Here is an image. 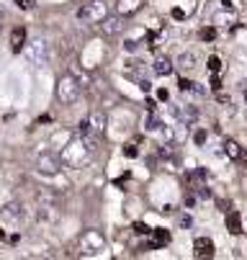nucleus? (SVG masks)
Segmentation results:
<instances>
[{"label":"nucleus","instance_id":"1","mask_svg":"<svg viewBox=\"0 0 247 260\" xmlns=\"http://www.w3.org/2000/svg\"><path fill=\"white\" fill-rule=\"evenodd\" d=\"M88 157H90V150L85 147V142L80 137L67 139V144L62 147V155H59L62 165H67V168H83L88 162Z\"/></svg>","mask_w":247,"mask_h":260},{"label":"nucleus","instance_id":"2","mask_svg":"<svg viewBox=\"0 0 247 260\" xmlns=\"http://www.w3.org/2000/svg\"><path fill=\"white\" fill-rule=\"evenodd\" d=\"M57 98L62 103H67V106L75 103L80 98V83H78L75 75H62L59 78V83H57Z\"/></svg>","mask_w":247,"mask_h":260},{"label":"nucleus","instance_id":"3","mask_svg":"<svg viewBox=\"0 0 247 260\" xmlns=\"http://www.w3.org/2000/svg\"><path fill=\"white\" fill-rule=\"evenodd\" d=\"M78 18L90 21V23H100L103 18H109V3H105V0H88V3L80 8Z\"/></svg>","mask_w":247,"mask_h":260},{"label":"nucleus","instance_id":"4","mask_svg":"<svg viewBox=\"0 0 247 260\" xmlns=\"http://www.w3.org/2000/svg\"><path fill=\"white\" fill-rule=\"evenodd\" d=\"M26 59L33 64V67H44L49 62V47L44 39H31L26 44Z\"/></svg>","mask_w":247,"mask_h":260},{"label":"nucleus","instance_id":"5","mask_svg":"<svg viewBox=\"0 0 247 260\" xmlns=\"http://www.w3.org/2000/svg\"><path fill=\"white\" fill-rule=\"evenodd\" d=\"M103 247H105V237L98 230H85L80 235V250H83V255H98Z\"/></svg>","mask_w":247,"mask_h":260},{"label":"nucleus","instance_id":"6","mask_svg":"<svg viewBox=\"0 0 247 260\" xmlns=\"http://www.w3.org/2000/svg\"><path fill=\"white\" fill-rule=\"evenodd\" d=\"M59 170H62L59 155H54V152H42V155L37 157V173H39V175L54 178V175H59Z\"/></svg>","mask_w":247,"mask_h":260},{"label":"nucleus","instance_id":"7","mask_svg":"<svg viewBox=\"0 0 247 260\" xmlns=\"http://www.w3.org/2000/svg\"><path fill=\"white\" fill-rule=\"evenodd\" d=\"M23 216H26V211H23L21 201H8L3 209H0V219H3L6 224H21Z\"/></svg>","mask_w":247,"mask_h":260},{"label":"nucleus","instance_id":"8","mask_svg":"<svg viewBox=\"0 0 247 260\" xmlns=\"http://www.w3.org/2000/svg\"><path fill=\"white\" fill-rule=\"evenodd\" d=\"M105 126H109V119H105L103 111H93V114L88 116V129H90V134L103 137V134H105Z\"/></svg>","mask_w":247,"mask_h":260},{"label":"nucleus","instance_id":"9","mask_svg":"<svg viewBox=\"0 0 247 260\" xmlns=\"http://www.w3.org/2000/svg\"><path fill=\"white\" fill-rule=\"evenodd\" d=\"M145 6V0H116V16L126 18V16H134L139 13Z\"/></svg>","mask_w":247,"mask_h":260},{"label":"nucleus","instance_id":"10","mask_svg":"<svg viewBox=\"0 0 247 260\" xmlns=\"http://www.w3.org/2000/svg\"><path fill=\"white\" fill-rule=\"evenodd\" d=\"M152 70H155V75H170L172 72V59L170 57H165V54H157L155 57V62H152Z\"/></svg>","mask_w":247,"mask_h":260},{"label":"nucleus","instance_id":"11","mask_svg":"<svg viewBox=\"0 0 247 260\" xmlns=\"http://www.w3.org/2000/svg\"><path fill=\"white\" fill-rule=\"evenodd\" d=\"M193 250H196V255L208 257V255H214V242H211V237H196L193 240Z\"/></svg>","mask_w":247,"mask_h":260},{"label":"nucleus","instance_id":"12","mask_svg":"<svg viewBox=\"0 0 247 260\" xmlns=\"http://www.w3.org/2000/svg\"><path fill=\"white\" fill-rule=\"evenodd\" d=\"M227 155H229V160H234V162H247L244 147H242L239 142H234V139H229V142H227Z\"/></svg>","mask_w":247,"mask_h":260},{"label":"nucleus","instance_id":"13","mask_svg":"<svg viewBox=\"0 0 247 260\" xmlns=\"http://www.w3.org/2000/svg\"><path fill=\"white\" fill-rule=\"evenodd\" d=\"M175 64H178L183 72L196 70V52H183V54H178V57H175Z\"/></svg>","mask_w":247,"mask_h":260},{"label":"nucleus","instance_id":"14","mask_svg":"<svg viewBox=\"0 0 247 260\" xmlns=\"http://www.w3.org/2000/svg\"><path fill=\"white\" fill-rule=\"evenodd\" d=\"M23 47H26V28L18 26V28L11 31V49H13V52H21Z\"/></svg>","mask_w":247,"mask_h":260},{"label":"nucleus","instance_id":"15","mask_svg":"<svg viewBox=\"0 0 247 260\" xmlns=\"http://www.w3.org/2000/svg\"><path fill=\"white\" fill-rule=\"evenodd\" d=\"M100 28L109 34V36H114V34H121V28H124V23H121V16L119 18H103L100 21Z\"/></svg>","mask_w":247,"mask_h":260},{"label":"nucleus","instance_id":"16","mask_svg":"<svg viewBox=\"0 0 247 260\" xmlns=\"http://www.w3.org/2000/svg\"><path fill=\"white\" fill-rule=\"evenodd\" d=\"M227 230H229L232 235H239V232H242V219H239L234 211L227 214Z\"/></svg>","mask_w":247,"mask_h":260},{"label":"nucleus","instance_id":"17","mask_svg":"<svg viewBox=\"0 0 247 260\" xmlns=\"http://www.w3.org/2000/svg\"><path fill=\"white\" fill-rule=\"evenodd\" d=\"M170 242V235L165 232V230H155V240H152V245L157 247V245H167Z\"/></svg>","mask_w":247,"mask_h":260},{"label":"nucleus","instance_id":"18","mask_svg":"<svg viewBox=\"0 0 247 260\" xmlns=\"http://www.w3.org/2000/svg\"><path fill=\"white\" fill-rule=\"evenodd\" d=\"M145 129H147V132H155V134H157V132L162 129V121H160L157 116H147V126H145Z\"/></svg>","mask_w":247,"mask_h":260},{"label":"nucleus","instance_id":"19","mask_svg":"<svg viewBox=\"0 0 247 260\" xmlns=\"http://www.w3.org/2000/svg\"><path fill=\"white\" fill-rule=\"evenodd\" d=\"M208 70L211 72H219L222 70V59L219 57H208Z\"/></svg>","mask_w":247,"mask_h":260},{"label":"nucleus","instance_id":"20","mask_svg":"<svg viewBox=\"0 0 247 260\" xmlns=\"http://www.w3.org/2000/svg\"><path fill=\"white\" fill-rule=\"evenodd\" d=\"M178 227H183V230L191 227V216H188V214H181V216H178Z\"/></svg>","mask_w":247,"mask_h":260},{"label":"nucleus","instance_id":"21","mask_svg":"<svg viewBox=\"0 0 247 260\" xmlns=\"http://www.w3.org/2000/svg\"><path fill=\"white\" fill-rule=\"evenodd\" d=\"M214 36H217V31H214V28H203V31H201V39H203V42H211Z\"/></svg>","mask_w":247,"mask_h":260},{"label":"nucleus","instance_id":"22","mask_svg":"<svg viewBox=\"0 0 247 260\" xmlns=\"http://www.w3.org/2000/svg\"><path fill=\"white\" fill-rule=\"evenodd\" d=\"M124 155H126V157H136V155H139V150H136L134 144H126V150H124Z\"/></svg>","mask_w":247,"mask_h":260},{"label":"nucleus","instance_id":"23","mask_svg":"<svg viewBox=\"0 0 247 260\" xmlns=\"http://www.w3.org/2000/svg\"><path fill=\"white\" fill-rule=\"evenodd\" d=\"M124 49H126V52H136V49H139V44H136L134 39H129V42H124Z\"/></svg>","mask_w":247,"mask_h":260},{"label":"nucleus","instance_id":"24","mask_svg":"<svg viewBox=\"0 0 247 260\" xmlns=\"http://www.w3.org/2000/svg\"><path fill=\"white\" fill-rule=\"evenodd\" d=\"M16 6H18V8H23V11H28L33 3H31V0H16Z\"/></svg>","mask_w":247,"mask_h":260},{"label":"nucleus","instance_id":"25","mask_svg":"<svg viewBox=\"0 0 247 260\" xmlns=\"http://www.w3.org/2000/svg\"><path fill=\"white\" fill-rule=\"evenodd\" d=\"M193 139H196L198 144H203V142H206V132H196V137H193Z\"/></svg>","mask_w":247,"mask_h":260},{"label":"nucleus","instance_id":"26","mask_svg":"<svg viewBox=\"0 0 247 260\" xmlns=\"http://www.w3.org/2000/svg\"><path fill=\"white\" fill-rule=\"evenodd\" d=\"M193 88V83H188V80H181V90H191Z\"/></svg>","mask_w":247,"mask_h":260},{"label":"nucleus","instance_id":"27","mask_svg":"<svg viewBox=\"0 0 247 260\" xmlns=\"http://www.w3.org/2000/svg\"><path fill=\"white\" fill-rule=\"evenodd\" d=\"M211 88H214V93L219 90V78H211Z\"/></svg>","mask_w":247,"mask_h":260},{"label":"nucleus","instance_id":"28","mask_svg":"<svg viewBox=\"0 0 247 260\" xmlns=\"http://www.w3.org/2000/svg\"><path fill=\"white\" fill-rule=\"evenodd\" d=\"M242 93H244V101H247V83H242Z\"/></svg>","mask_w":247,"mask_h":260},{"label":"nucleus","instance_id":"29","mask_svg":"<svg viewBox=\"0 0 247 260\" xmlns=\"http://www.w3.org/2000/svg\"><path fill=\"white\" fill-rule=\"evenodd\" d=\"M0 28H3V13H0Z\"/></svg>","mask_w":247,"mask_h":260},{"label":"nucleus","instance_id":"30","mask_svg":"<svg viewBox=\"0 0 247 260\" xmlns=\"http://www.w3.org/2000/svg\"><path fill=\"white\" fill-rule=\"evenodd\" d=\"M0 240H3V230H0Z\"/></svg>","mask_w":247,"mask_h":260}]
</instances>
